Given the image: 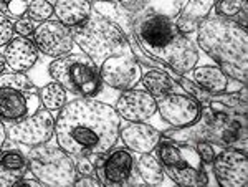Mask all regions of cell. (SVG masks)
Listing matches in <instances>:
<instances>
[{"instance_id": "1", "label": "cell", "mask_w": 248, "mask_h": 187, "mask_svg": "<svg viewBox=\"0 0 248 187\" xmlns=\"http://www.w3.org/2000/svg\"><path fill=\"white\" fill-rule=\"evenodd\" d=\"M119 114L93 99H77L63 106L55 123L58 144L71 156L105 154L119 138Z\"/></svg>"}, {"instance_id": "2", "label": "cell", "mask_w": 248, "mask_h": 187, "mask_svg": "<svg viewBox=\"0 0 248 187\" xmlns=\"http://www.w3.org/2000/svg\"><path fill=\"white\" fill-rule=\"evenodd\" d=\"M197 42L201 48L220 65V70L237 81L247 83L248 37L240 23L222 17H209L201 22Z\"/></svg>"}, {"instance_id": "3", "label": "cell", "mask_w": 248, "mask_h": 187, "mask_svg": "<svg viewBox=\"0 0 248 187\" xmlns=\"http://www.w3.org/2000/svg\"><path fill=\"white\" fill-rule=\"evenodd\" d=\"M136 35L144 51L177 73H187L197 65V47L164 15H151L141 20L136 27Z\"/></svg>"}, {"instance_id": "4", "label": "cell", "mask_w": 248, "mask_h": 187, "mask_svg": "<svg viewBox=\"0 0 248 187\" xmlns=\"http://www.w3.org/2000/svg\"><path fill=\"white\" fill-rule=\"evenodd\" d=\"M71 37L94 63H103L116 55H133L123 31L101 15H90L75 27Z\"/></svg>"}, {"instance_id": "5", "label": "cell", "mask_w": 248, "mask_h": 187, "mask_svg": "<svg viewBox=\"0 0 248 187\" xmlns=\"http://www.w3.org/2000/svg\"><path fill=\"white\" fill-rule=\"evenodd\" d=\"M157 157L167 176L179 186H203L209 181L203 161L194 146L162 141L157 148Z\"/></svg>"}, {"instance_id": "6", "label": "cell", "mask_w": 248, "mask_h": 187, "mask_svg": "<svg viewBox=\"0 0 248 187\" xmlns=\"http://www.w3.org/2000/svg\"><path fill=\"white\" fill-rule=\"evenodd\" d=\"M50 75L66 91L81 96H94L99 90L96 63L88 55L60 57L50 65Z\"/></svg>"}, {"instance_id": "7", "label": "cell", "mask_w": 248, "mask_h": 187, "mask_svg": "<svg viewBox=\"0 0 248 187\" xmlns=\"http://www.w3.org/2000/svg\"><path fill=\"white\" fill-rule=\"evenodd\" d=\"M29 166L33 176L46 186H71L75 184L77 169L66 151L55 146H42L30 151Z\"/></svg>"}, {"instance_id": "8", "label": "cell", "mask_w": 248, "mask_h": 187, "mask_svg": "<svg viewBox=\"0 0 248 187\" xmlns=\"http://www.w3.org/2000/svg\"><path fill=\"white\" fill-rule=\"evenodd\" d=\"M99 77L111 88L133 90L141 79V66L133 55H116L101 63Z\"/></svg>"}, {"instance_id": "9", "label": "cell", "mask_w": 248, "mask_h": 187, "mask_svg": "<svg viewBox=\"0 0 248 187\" xmlns=\"http://www.w3.org/2000/svg\"><path fill=\"white\" fill-rule=\"evenodd\" d=\"M157 108L161 116L175 128L192 126L195 121H199L202 114L201 103L187 96V94L179 93H169L159 98Z\"/></svg>"}, {"instance_id": "10", "label": "cell", "mask_w": 248, "mask_h": 187, "mask_svg": "<svg viewBox=\"0 0 248 187\" xmlns=\"http://www.w3.org/2000/svg\"><path fill=\"white\" fill-rule=\"evenodd\" d=\"M55 119L50 111H37L30 116L20 119V123L9 129L12 139L29 146H40L53 136Z\"/></svg>"}, {"instance_id": "11", "label": "cell", "mask_w": 248, "mask_h": 187, "mask_svg": "<svg viewBox=\"0 0 248 187\" xmlns=\"http://www.w3.org/2000/svg\"><path fill=\"white\" fill-rule=\"evenodd\" d=\"M33 42L40 51L53 58L66 55L73 47L71 31L66 29V25L55 20H45L40 23L33 31Z\"/></svg>"}, {"instance_id": "12", "label": "cell", "mask_w": 248, "mask_h": 187, "mask_svg": "<svg viewBox=\"0 0 248 187\" xmlns=\"http://www.w3.org/2000/svg\"><path fill=\"white\" fill-rule=\"evenodd\" d=\"M40 98L35 90H17L0 86V118L7 121L20 119L37 113Z\"/></svg>"}, {"instance_id": "13", "label": "cell", "mask_w": 248, "mask_h": 187, "mask_svg": "<svg viewBox=\"0 0 248 187\" xmlns=\"http://www.w3.org/2000/svg\"><path fill=\"white\" fill-rule=\"evenodd\" d=\"M214 171L220 186L245 187L248 181V159L242 151H223L214 157Z\"/></svg>"}, {"instance_id": "14", "label": "cell", "mask_w": 248, "mask_h": 187, "mask_svg": "<svg viewBox=\"0 0 248 187\" xmlns=\"http://www.w3.org/2000/svg\"><path fill=\"white\" fill-rule=\"evenodd\" d=\"M116 111L127 121H146L157 111V101L149 91L126 90L116 103Z\"/></svg>"}, {"instance_id": "15", "label": "cell", "mask_w": 248, "mask_h": 187, "mask_svg": "<svg viewBox=\"0 0 248 187\" xmlns=\"http://www.w3.org/2000/svg\"><path fill=\"white\" fill-rule=\"evenodd\" d=\"M121 138L127 148H131L133 151H136V153L146 154V153H151V151L159 144V141H161V133L149 125L134 123V125H129L127 128L123 129Z\"/></svg>"}, {"instance_id": "16", "label": "cell", "mask_w": 248, "mask_h": 187, "mask_svg": "<svg viewBox=\"0 0 248 187\" xmlns=\"http://www.w3.org/2000/svg\"><path fill=\"white\" fill-rule=\"evenodd\" d=\"M37 62V48L25 37L12 38L5 50V63L14 71L30 70Z\"/></svg>"}, {"instance_id": "17", "label": "cell", "mask_w": 248, "mask_h": 187, "mask_svg": "<svg viewBox=\"0 0 248 187\" xmlns=\"http://www.w3.org/2000/svg\"><path fill=\"white\" fill-rule=\"evenodd\" d=\"M29 161L18 153H5L0 156V187L18 184L27 174Z\"/></svg>"}, {"instance_id": "18", "label": "cell", "mask_w": 248, "mask_h": 187, "mask_svg": "<svg viewBox=\"0 0 248 187\" xmlns=\"http://www.w3.org/2000/svg\"><path fill=\"white\" fill-rule=\"evenodd\" d=\"M55 14L63 25L77 27L91 15V3L88 0H57Z\"/></svg>"}, {"instance_id": "19", "label": "cell", "mask_w": 248, "mask_h": 187, "mask_svg": "<svg viewBox=\"0 0 248 187\" xmlns=\"http://www.w3.org/2000/svg\"><path fill=\"white\" fill-rule=\"evenodd\" d=\"M215 3V0H190L186 5V9L182 10V14L179 15L175 27L182 31V33H190L201 25L203 18H207L212 5Z\"/></svg>"}, {"instance_id": "20", "label": "cell", "mask_w": 248, "mask_h": 187, "mask_svg": "<svg viewBox=\"0 0 248 187\" xmlns=\"http://www.w3.org/2000/svg\"><path fill=\"white\" fill-rule=\"evenodd\" d=\"M134 171V159L127 151H116L108 157L105 164V176L109 182H124Z\"/></svg>"}, {"instance_id": "21", "label": "cell", "mask_w": 248, "mask_h": 187, "mask_svg": "<svg viewBox=\"0 0 248 187\" xmlns=\"http://www.w3.org/2000/svg\"><path fill=\"white\" fill-rule=\"evenodd\" d=\"M194 79L199 86H202L205 91H209L212 94H220L223 91H227L229 86V78L223 73L218 66L214 65H203L195 68L194 71Z\"/></svg>"}, {"instance_id": "22", "label": "cell", "mask_w": 248, "mask_h": 187, "mask_svg": "<svg viewBox=\"0 0 248 187\" xmlns=\"http://www.w3.org/2000/svg\"><path fill=\"white\" fill-rule=\"evenodd\" d=\"M142 83L146 86V91H149L154 98H162L169 93H174L175 81L169 75L164 73L161 70H153L149 73L144 75Z\"/></svg>"}, {"instance_id": "23", "label": "cell", "mask_w": 248, "mask_h": 187, "mask_svg": "<svg viewBox=\"0 0 248 187\" xmlns=\"http://www.w3.org/2000/svg\"><path fill=\"white\" fill-rule=\"evenodd\" d=\"M138 168H139V174H141L142 181L147 182V184L157 186L164 181L162 164L154 156H151L149 153L142 154L141 159H139Z\"/></svg>"}, {"instance_id": "24", "label": "cell", "mask_w": 248, "mask_h": 187, "mask_svg": "<svg viewBox=\"0 0 248 187\" xmlns=\"http://www.w3.org/2000/svg\"><path fill=\"white\" fill-rule=\"evenodd\" d=\"M40 96L48 111H58L66 105V90L60 83H50L43 86Z\"/></svg>"}, {"instance_id": "25", "label": "cell", "mask_w": 248, "mask_h": 187, "mask_svg": "<svg viewBox=\"0 0 248 187\" xmlns=\"http://www.w3.org/2000/svg\"><path fill=\"white\" fill-rule=\"evenodd\" d=\"M53 14V5L48 0H31L29 3V15L35 22H45Z\"/></svg>"}, {"instance_id": "26", "label": "cell", "mask_w": 248, "mask_h": 187, "mask_svg": "<svg viewBox=\"0 0 248 187\" xmlns=\"http://www.w3.org/2000/svg\"><path fill=\"white\" fill-rule=\"evenodd\" d=\"M0 86L5 88H17V90H33L30 79L22 73H9L0 77Z\"/></svg>"}, {"instance_id": "27", "label": "cell", "mask_w": 248, "mask_h": 187, "mask_svg": "<svg viewBox=\"0 0 248 187\" xmlns=\"http://www.w3.org/2000/svg\"><path fill=\"white\" fill-rule=\"evenodd\" d=\"M245 5L247 0H217V12L222 17H235Z\"/></svg>"}, {"instance_id": "28", "label": "cell", "mask_w": 248, "mask_h": 187, "mask_svg": "<svg viewBox=\"0 0 248 187\" xmlns=\"http://www.w3.org/2000/svg\"><path fill=\"white\" fill-rule=\"evenodd\" d=\"M179 81H181V85L189 91L190 94H194V96L199 99V103H205L210 99L209 91H205L202 86H199L197 83H190V81H187V79H179Z\"/></svg>"}, {"instance_id": "29", "label": "cell", "mask_w": 248, "mask_h": 187, "mask_svg": "<svg viewBox=\"0 0 248 187\" xmlns=\"http://www.w3.org/2000/svg\"><path fill=\"white\" fill-rule=\"evenodd\" d=\"M14 37V25L10 23V20L3 15H0V47L7 45Z\"/></svg>"}, {"instance_id": "30", "label": "cell", "mask_w": 248, "mask_h": 187, "mask_svg": "<svg viewBox=\"0 0 248 187\" xmlns=\"http://www.w3.org/2000/svg\"><path fill=\"white\" fill-rule=\"evenodd\" d=\"M29 10V2L27 0H9V12L14 17L20 18Z\"/></svg>"}, {"instance_id": "31", "label": "cell", "mask_w": 248, "mask_h": 187, "mask_svg": "<svg viewBox=\"0 0 248 187\" xmlns=\"http://www.w3.org/2000/svg\"><path fill=\"white\" fill-rule=\"evenodd\" d=\"M14 30H17L22 37H29L35 31V27H33V22H31V18H20L17 20V23H15Z\"/></svg>"}, {"instance_id": "32", "label": "cell", "mask_w": 248, "mask_h": 187, "mask_svg": "<svg viewBox=\"0 0 248 187\" xmlns=\"http://www.w3.org/2000/svg\"><path fill=\"white\" fill-rule=\"evenodd\" d=\"M197 153L199 156H201V159L203 162H207V164H212V161H214L215 154H214V148H212L210 144H205V142H201V144L197 146Z\"/></svg>"}, {"instance_id": "33", "label": "cell", "mask_w": 248, "mask_h": 187, "mask_svg": "<svg viewBox=\"0 0 248 187\" xmlns=\"http://www.w3.org/2000/svg\"><path fill=\"white\" fill-rule=\"evenodd\" d=\"M93 171H94L93 162L88 161V159H81L78 162V172L83 174V176H93Z\"/></svg>"}, {"instance_id": "34", "label": "cell", "mask_w": 248, "mask_h": 187, "mask_svg": "<svg viewBox=\"0 0 248 187\" xmlns=\"http://www.w3.org/2000/svg\"><path fill=\"white\" fill-rule=\"evenodd\" d=\"M75 186H78V187H83V186L99 187L101 186V182H99L98 179H94L93 176H85L83 179H79V181H75Z\"/></svg>"}, {"instance_id": "35", "label": "cell", "mask_w": 248, "mask_h": 187, "mask_svg": "<svg viewBox=\"0 0 248 187\" xmlns=\"http://www.w3.org/2000/svg\"><path fill=\"white\" fill-rule=\"evenodd\" d=\"M18 184H22V186H33V187H42V182H38V181H20Z\"/></svg>"}, {"instance_id": "36", "label": "cell", "mask_w": 248, "mask_h": 187, "mask_svg": "<svg viewBox=\"0 0 248 187\" xmlns=\"http://www.w3.org/2000/svg\"><path fill=\"white\" fill-rule=\"evenodd\" d=\"M3 142H5V128H3V125L0 123V149H2Z\"/></svg>"}, {"instance_id": "37", "label": "cell", "mask_w": 248, "mask_h": 187, "mask_svg": "<svg viewBox=\"0 0 248 187\" xmlns=\"http://www.w3.org/2000/svg\"><path fill=\"white\" fill-rule=\"evenodd\" d=\"M3 70H5V57H2V55H0V75H2Z\"/></svg>"}]
</instances>
